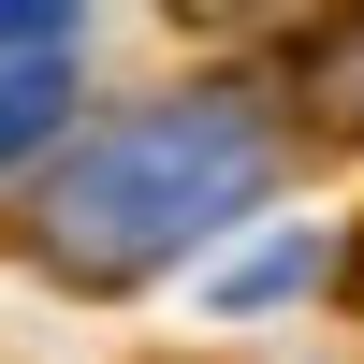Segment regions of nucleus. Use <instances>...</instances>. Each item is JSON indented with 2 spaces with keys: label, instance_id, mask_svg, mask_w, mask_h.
<instances>
[{
  "label": "nucleus",
  "instance_id": "nucleus-1",
  "mask_svg": "<svg viewBox=\"0 0 364 364\" xmlns=\"http://www.w3.org/2000/svg\"><path fill=\"white\" fill-rule=\"evenodd\" d=\"M262 175H277V117L248 87H190V102H146L87 146L44 190V262L87 291H132L161 262H190L219 219H248Z\"/></svg>",
  "mask_w": 364,
  "mask_h": 364
},
{
  "label": "nucleus",
  "instance_id": "nucleus-2",
  "mask_svg": "<svg viewBox=\"0 0 364 364\" xmlns=\"http://www.w3.org/2000/svg\"><path fill=\"white\" fill-rule=\"evenodd\" d=\"M58 102H73L58 73H0V161H15V146H44V132H58Z\"/></svg>",
  "mask_w": 364,
  "mask_h": 364
},
{
  "label": "nucleus",
  "instance_id": "nucleus-3",
  "mask_svg": "<svg viewBox=\"0 0 364 364\" xmlns=\"http://www.w3.org/2000/svg\"><path fill=\"white\" fill-rule=\"evenodd\" d=\"M0 58H29V73H58V58H73V15H15V0H0Z\"/></svg>",
  "mask_w": 364,
  "mask_h": 364
}]
</instances>
